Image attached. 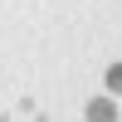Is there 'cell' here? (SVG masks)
<instances>
[{
	"label": "cell",
	"mask_w": 122,
	"mask_h": 122,
	"mask_svg": "<svg viewBox=\"0 0 122 122\" xmlns=\"http://www.w3.org/2000/svg\"><path fill=\"white\" fill-rule=\"evenodd\" d=\"M88 122H117V107L107 103V98H93V103H88Z\"/></svg>",
	"instance_id": "6da1fadb"
},
{
	"label": "cell",
	"mask_w": 122,
	"mask_h": 122,
	"mask_svg": "<svg viewBox=\"0 0 122 122\" xmlns=\"http://www.w3.org/2000/svg\"><path fill=\"white\" fill-rule=\"evenodd\" d=\"M107 88H112V93H122V64L107 68Z\"/></svg>",
	"instance_id": "7a4b0ae2"
}]
</instances>
